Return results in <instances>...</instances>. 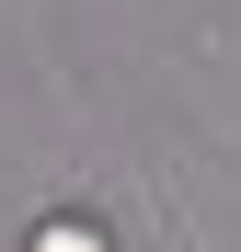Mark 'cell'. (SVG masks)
Listing matches in <instances>:
<instances>
[{"instance_id": "1", "label": "cell", "mask_w": 241, "mask_h": 252, "mask_svg": "<svg viewBox=\"0 0 241 252\" xmlns=\"http://www.w3.org/2000/svg\"><path fill=\"white\" fill-rule=\"evenodd\" d=\"M34 252H115V241H103L92 218H58V229H34Z\"/></svg>"}]
</instances>
